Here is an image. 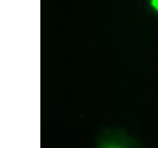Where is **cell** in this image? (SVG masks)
<instances>
[{
	"mask_svg": "<svg viewBox=\"0 0 158 148\" xmlns=\"http://www.w3.org/2000/svg\"><path fill=\"white\" fill-rule=\"evenodd\" d=\"M101 148H125L122 145L111 142V143H105L101 146Z\"/></svg>",
	"mask_w": 158,
	"mask_h": 148,
	"instance_id": "cell-1",
	"label": "cell"
},
{
	"mask_svg": "<svg viewBox=\"0 0 158 148\" xmlns=\"http://www.w3.org/2000/svg\"><path fill=\"white\" fill-rule=\"evenodd\" d=\"M150 5L153 7V9L155 10L158 13V0H153V1H151Z\"/></svg>",
	"mask_w": 158,
	"mask_h": 148,
	"instance_id": "cell-2",
	"label": "cell"
}]
</instances>
